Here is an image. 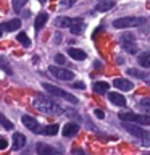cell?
<instances>
[{
    "mask_svg": "<svg viewBox=\"0 0 150 155\" xmlns=\"http://www.w3.org/2000/svg\"><path fill=\"white\" fill-rule=\"evenodd\" d=\"M79 21H82L81 18H68V16H58L57 19H55V26H58L60 29H63V28H71L74 23H79Z\"/></svg>",
    "mask_w": 150,
    "mask_h": 155,
    "instance_id": "9c48e42d",
    "label": "cell"
},
{
    "mask_svg": "<svg viewBox=\"0 0 150 155\" xmlns=\"http://www.w3.org/2000/svg\"><path fill=\"white\" fill-rule=\"evenodd\" d=\"M0 68L7 73V74H13V71H11V68H10V63H8V60L5 57H2L0 55Z\"/></svg>",
    "mask_w": 150,
    "mask_h": 155,
    "instance_id": "cb8c5ba5",
    "label": "cell"
},
{
    "mask_svg": "<svg viewBox=\"0 0 150 155\" xmlns=\"http://www.w3.org/2000/svg\"><path fill=\"white\" fill-rule=\"evenodd\" d=\"M113 86L118 87L119 91H131L134 87V84L129 79H123V78H118V79L113 81Z\"/></svg>",
    "mask_w": 150,
    "mask_h": 155,
    "instance_id": "5bb4252c",
    "label": "cell"
},
{
    "mask_svg": "<svg viewBox=\"0 0 150 155\" xmlns=\"http://www.w3.org/2000/svg\"><path fill=\"white\" fill-rule=\"evenodd\" d=\"M129 41H134V34H124L121 37V42H129Z\"/></svg>",
    "mask_w": 150,
    "mask_h": 155,
    "instance_id": "f546056e",
    "label": "cell"
},
{
    "mask_svg": "<svg viewBox=\"0 0 150 155\" xmlns=\"http://www.w3.org/2000/svg\"><path fill=\"white\" fill-rule=\"evenodd\" d=\"M44 87V91H47L50 95H55V97H60V99H65L68 102H71V104H77V99L73 94H70V92H66V91H63L61 87H57V86H53V84H48V82H44L42 84Z\"/></svg>",
    "mask_w": 150,
    "mask_h": 155,
    "instance_id": "3957f363",
    "label": "cell"
},
{
    "mask_svg": "<svg viewBox=\"0 0 150 155\" xmlns=\"http://www.w3.org/2000/svg\"><path fill=\"white\" fill-rule=\"evenodd\" d=\"M139 107L145 111V115H150V107H148V105H145L144 102H142V104H139Z\"/></svg>",
    "mask_w": 150,
    "mask_h": 155,
    "instance_id": "d6a6232c",
    "label": "cell"
},
{
    "mask_svg": "<svg viewBox=\"0 0 150 155\" xmlns=\"http://www.w3.org/2000/svg\"><path fill=\"white\" fill-rule=\"evenodd\" d=\"M77 131H79V124L76 123H66L65 126H63V136L65 137H71V136H76Z\"/></svg>",
    "mask_w": 150,
    "mask_h": 155,
    "instance_id": "8fae6325",
    "label": "cell"
},
{
    "mask_svg": "<svg viewBox=\"0 0 150 155\" xmlns=\"http://www.w3.org/2000/svg\"><path fill=\"white\" fill-rule=\"evenodd\" d=\"M144 155H150V153H144Z\"/></svg>",
    "mask_w": 150,
    "mask_h": 155,
    "instance_id": "b9f144b4",
    "label": "cell"
},
{
    "mask_svg": "<svg viewBox=\"0 0 150 155\" xmlns=\"http://www.w3.org/2000/svg\"><path fill=\"white\" fill-rule=\"evenodd\" d=\"M32 105L36 107L39 111L47 113V115H58V113H63V111H65V108H63V107H60V104H57V102L47 99V97H44V95H41V94L34 97Z\"/></svg>",
    "mask_w": 150,
    "mask_h": 155,
    "instance_id": "6da1fadb",
    "label": "cell"
},
{
    "mask_svg": "<svg viewBox=\"0 0 150 155\" xmlns=\"http://www.w3.org/2000/svg\"><path fill=\"white\" fill-rule=\"evenodd\" d=\"M0 124H2L5 129H13V123L5 118V115H2V113H0Z\"/></svg>",
    "mask_w": 150,
    "mask_h": 155,
    "instance_id": "4316f807",
    "label": "cell"
},
{
    "mask_svg": "<svg viewBox=\"0 0 150 155\" xmlns=\"http://www.w3.org/2000/svg\"><path fill=\"white\" fill-rule=\"evenodd\" d=\"M76 3V0H61V7L63 8H70Z\"/></svg>",
    "mask_w": 150,
    "mask_h": 155,
    "instance_id": "f1b7e54d",
    "label": "cell"
},
{
    "mask_svg": "<svg viewBox=\"0 0 150 155\" xmlns=\"http://www.w3.org/2000/svg\"><path fill=\"white\" fill-rule=\"evenodd\" d=\"M21 121H23V124L26 126V128H28L29 131H32L34 134L42 133V131H41V126H39V123H37L36 120H34V116L24 115V116H21Z\"/></svg>",
    "mask_w": 150,
    "mask_h": 155,
    "instance_id": "ba28073f",
    "label": "cell"
},
{
    "mask_svg": "<svg viewBox=\"0 0 150 155\" xmlns=\"http://www.w3.org/2000/svg\"><path fill=\"white\" fill-rule=\"evenodd\" d=\"M115 7V0H103V2H99V5L95 7V12H108Z\"/></svg>",
    "mask_w": 150,
    "mask_h": 155,
    "instance_id": "e0dca14e",
    "label": "cell"
},
{
    "mask_svg": "<svg viewBox=\"0 0 150 155\" xmlns=\"http://www.w3.org/2000/svg\"><path fill=\"white\" fill-rule=\"evenodd\" d=\"M0 36H2V29H0Z\"/></svg>",
    "mask_w": 150,
    "mask_h": 155,
    "instance_id": "60d3db41",
    "label": "cell"
},
{
    "mask_svg": "<svg viewBox=\"0 0 150 155\" xmlns=\"http://www.w3.org/2000/svg\"><path fill=\"white\" fill-rule=\"evenodd\" d=\"M94 113H95V116H97L99 120H103V118H105V111H103V110H100V108H97Z\"/></svg>",
    "mask_w": 150,
    "mask_h": 155,
    "instance_id": "4dcf8cb0",
    "label": "cell"
},
{
    "mask_svg": "<svg viewBox=\"0 0 150 155\" xmlns=\"http://www.w3.org/2000/svg\"><path fill=\"white\" fill-rule=\"evenodd\" d=\"M123 126L124 129L128 131L129 134L135 136V137H142V139H147L148 137V133L145 129L140 128V124H135V123H128V121H123Z\"/></svg>",
    "mask_w": 150,
    "mask_h": 155,
    "instance_id": "8992f818",
    "label": "cell"
},
{
    "mask_svg": "<svg viewBox=\"0 0 150 155\" xmlns=\"http://www.w3.org/2000/svg\"><path fill=\"white\" fill-rule=\"evenodd\" d=\"M147 19L145 18H135V16H124V18H118L113 21V28L116 29H128V28H137L145 24Z\"/></svg>",
    "mask_w": 150,
    "mask_h": 155,
    "instance_id": "7a4b0ae2",
    "label": "cell"
},
{
    "mask_svg": "<svg viewBox=\"0 0 150 155\" xmlns=\"http://www.w3.org/2000/svg\"><path fill=\"white\" fill-rule=\"evenodd\" d=\"M73 87H76V89H84L86 84L84 82H73Z\"/></svg>",
    "mask_w": 150,
    "mask_h": 155,
    "instance_id": "836d02e7",
    "label": "cell"
},
{
    "mask_svg": "<svg viewBox=\"0 0 150 155\" xmlns=\"http://www.w3.org/2000/svg\"><path fill=\"white\" fill-rule=\"evenodd\" d=\"M70 29H71V34H74V36H79V34L84 32L86 24L82 23V21H79V23H74V24H73V26H71Z\"/></svg>",
    "mask_w": 150,
    "mask_h": 155,
    "instance_id": "44dd1931",
    "label": "cell"
},
{
    "mask_svg": "<svg viewBox=\"0 0 150 155\" xmlns=\"http://www.w3.org/2000/svg\"><path fill=\"white\" fill-rule=\"evenodd\" d=\"M39 2H42V3H44V2H47V0H39Z\"/></svg>",
    "mask_w": 150,
    "mask_h": 155,
    "instance_id": "f35d334b",
    "label": "cell"
},
{
    "mask_svg": "<svg viewBox=\"0 0 150 155\" xmlns=\"http://www.w3.org/2000/svg\"><path fill=\"white\" fill-rule=\"evenodd\" d=\"M118 116L121 121H128V123H135L140 126L150 124V115H135V113H131V111H121Z\"/></svg>",
    "mask_w": 150,
    "mask_h": 155,
    "instance_id": "277c9868",
    "label": "cell"
},
{
    "mask_svg": "<svg viewBox=\"0 0 150 155\" xmlns=\"http://www.w3.org/2000/svg\"><path fill=\"white\" fill-rule=\"evenodd\" d=\"M8 147V140L5 139V137H0V150H3V149H7Z\"/></svg>",
    "mask_w": 150,
    "mask_h": 155,
    "instance_id": "1f68e13d",
    "label": "cell"
},
{
    "mask_svg": "<svg viewBox=\"0 0 150 155\" xmlns=\"http://www.w3.org/2000/svg\"><path fill=\"white\" fill-rule=\"evenodd\" d=\"M19 26H21V19L15 18V19H10V21H5L2 24V29L3 31H8V32H13V31H16Z\"/></svg>",
    "mask_w": 150,
    "mask_h": 155,
    "instance_id": "9a60e30c",
    "label": "cell"
},
{
    "mask_svg": "<svg viewBox=\"0 0 150 155\" xmlns=\"http://www.w3.org/2000/svg\"><path fill=\"white\" fill-rule=\"evenodd\" d=\"M108 89H110V84H108V82H105V81L94 82V92H97V94H105Z\"/></svg>",
    "mask_w": 150,
    "mask_h": 155,
    "instance_id": "d6986e66",
    "label": "cell"
},
{
    "mask_svg": "<svg viewBox=\"0 0 150 155\" xmlns=\"http://www.w3.org/2000/svg\"><path fill=\"white\" fill-rule=\"evenodd\" d=\"M16 39H18V42L21 44L23 47H31V41H29V37H28L26 32H19L16 36Z\"/></svg>",
    "mask_w": 150,
    "mask_h": 155,
    "instance_id": "603a6c76",
    "label": "cell"
},
{
    "mask_svg": "<svg viewBox=\"0 0 150 155\" xmlns=\"http://www.w3.org/2000/svg\"><path fill=\"white\" fill-rule=\"evenodd\" d=\"M47 19H48V15H47L45 12H42V13L37 15V16H36V21H34V28H36V31H41V29L45 26Z\"/></svg>",
    "mask_w": 150,
    "mask_h": 155,
    "instance_id": "2e32d148",
    "label": "cell"
},
{
    "mask_svg": "<svg viewBox=\"0 0 150 155\" xmlns=\"http://www.w3.org/2000/svg\"><path fill=\"white\" fill-rule=\"evenodd\" d=\"M36 152H37V155H63L61 150L52 147V145H48L45 142H37L36 144Z\"/></svg>",
    "mask_w": 150,
    "mask_h": 155,
    "instance_id": "52a82bcc",
    "label": "cell"
},
{
    "mask_svg": "<svg viewBox=\"0 0 150 155\" xmlns=\"http://www.w3.org/2000/svg\"><path fill=\"white\" fill-rule=\"evenodd\" d=\"M102 66H103V65H102V61H99V60H97V61L94 63V68H99V70H100Z\"/></svg>",
    "mask_w": 150,
    "mask_h": 155,
    "instance_id": "8d00e7d4",
    "label": "cell"
},
{
    "mask_svg": "<svg viewBox=\"0 0 150 155\" xmlns=\"http://www.w3.org/2000/svg\"><path fill=\"white\" fill-rule=\"evenodd\" d=\"M11 3H13V10L18 13V12H21V8L28 3V0H11Z\"/></svg>",
    "mask_w": 150,
    "mask_h": 155,
    "instance_id": "484cf974",
    "label": "cell"
},
{
    "mask_svg": "<svg viewBox=\"0 0 150 155\" xmlns=\"http://www.w3.org/2000/svg\"><path fill=\"white\" fill-rule=\"evenodd\" d=\"M124 52L131 53V55H135L137 53V45H135V41H129V42H121Z\"/></svg>",
    "mask_w": 150,
    "mask_h": 155,
    "instance_id": "ffe728a7",
    "label": "cell"
},
{
    "mask_svg": "<svg viewBox=\"0 0 150 155\" xmlns=\"http://www.w3.org/2000/svg\"><path fill=\"white\" fill-rule=\"evenodd\" d=\"M108 100H110L113 105H116V107H126L124 95L118 94V92H110V94H108Z\"/></svg>",
    "mask_w": 150,
    "mask_h": 155,
    "instance_id": "30bf717a",
    "label": "cell"
},
{
    "mask_svg": "<svg viewBox=\"0 0 150 155\" xmlns=\"http://www.w3.org/2000/svg\"><path fill=\"white\" fill-rule=\"evenodd\" d=\"M61 39H63L61 34H55V44H60V42H61Z\"/></svg>",
    "mask_w": 150,
    "mask_h": 155,
    "instance_id": "d590c367",
    "label": "cell"
},
{
    "mask_svg": "<svg viewBox=\"0 0 150 155\" xmlns=\"http://www.w3.org/2000/svg\"><path fill=\"white\" fill-rule=\"evenodd\" d=\"M58 124H47L45 128L42 129V134H45V136H55L58 133Z\"/></svg>",
    "mask_w": 150,
    "mask_h": 155,
    "instance_id": "7402d4cb",
    "label": "cell"
},
{
    "mask_svg": "<svg viewBox=\"0 0 150 155\" xmlns=\"http://www.w3.org/2000/svg\"><path fill=\"white\" fill-rule=\"evenodd\" d=\"M68 55H70L73 60H77V61H82L86 60L87 53L84 50H81V48H74V47H70L68 48Z\"/></svg>",
    "mask_w": 150,
    "mask_h": 155,
    "instance_id": "7c38bea8",
    "label": "cell"
},
{
    "mask_svg": "<svg viewBox=\"0 0 150 155\" xmlns=\"http://www.w3.org/2000/svg\"><path fill=\"white\" fill-rule=\"evenodd\" d=\"M73 155H84V150H81V149H74V150H73Z\"/></svg>",
    "mask_w": 150,
    "mask_h": 155,
    "instance_id": "e575fe53",
    "label": "cell"
},
{
    "mask_svg": "<svg viewBox=\"0 0 150 155\" xmlns=\"http://www.w3.org/2000/svg\"><path fill=\"white\" fill-rule=\"evenodd\" d=\"M137 63L142 68H150V52H142L137 57Z\"/></svg>",
    "mask_w": 150,
    "mask_h": 155,
    "instance_id": "ac0fdd59",
    "label": "cell"
},
{
    "mask_svg": "<svg viewBox=\"0 0 150 155\" xmlns=\"http://www.w3.org/2000/svg\"><path fill=\"white\" fill-rule=\"evenodd\" d=\"M26 145V137L21 133H15L13 134V150H21Z\"/></svg>",
    "mask_w": 150,
    "mask_h": 155,
    "instance_id": "4fadbf2b",
    "label": "cell"
},
{
    "mask_svg": "<svg viewBox=\"0 0 150 155\" xmlns=\"http://www.w3.org/2000/svg\"><path fill=\"white\" fill-rule=\"evenodd\" d=\"M144 145H150V140H148V139H145V140H144Z\"/></svg>",
    "mask_w": 150,
    "mask_h": 155,
    "instance_id": "74e56055",
    "label": "cell"
},
{
    "mask_svg": "<svg viewBox=\"0 0 150 155\" xmlns=\"http://www.w3.org/2000/svg\"><path fill=\"white\" fill-rule=\"evenodd\" d=\"M48 71H50L57 79H61V81H73L74 79V73L73 71L65 70V68H60L57 65H52L50 68H48Z\"/></svg>",
    "mask_w": 150,
    "mask_h": 155,
    "instance_id": "5b68a950",
    "label": "cell"
},
{
    "mask_svg": "<svg viewBox=\"0 0 150 155\" xmlns=\"http://www.w3.org/2000/svg\"><path fill=\"white\" fill-rule=\"evenodd\" d=\"M128 74H129V76H134V78H140V79H145V78H148L144 71L134 70V68H129V70H128Z\"/></svg>",
    "mask_w": 150,
    "mask_h": 155,
    "instance_id": "d4e9b609",
    "label": "cell"
},
{
    "mask_svg": "<svg viewBox=\"0 0 150 155\" xmlns=\"http://www.w3.org/2000/svg\"><path fill=\"white\" fill-rule=\"evenodd\" d=\"M55 61L58 63V65H65L66 58H65V55H61V53H57V55H55Z\"/></svg>",
    "mask_w": 150,
    "mask_h": 155,
    "instance_id": "83f0119b",
    "label": "cell"
},
{
    "mask_svg": "<svg viewBox=\"0 0 150 155\" xmlns=\"http://www.w3.org/2000/svg\"><path fill=\"white\" fill-rule=\"evenodd\" d=\"M97 2H103V0H97Z\"/></svg>",
    "mask_w": 150,
    "mask_h": 155,
    "instance_id": "ab89813d",
    "label": "cell"
}]
</instances>
